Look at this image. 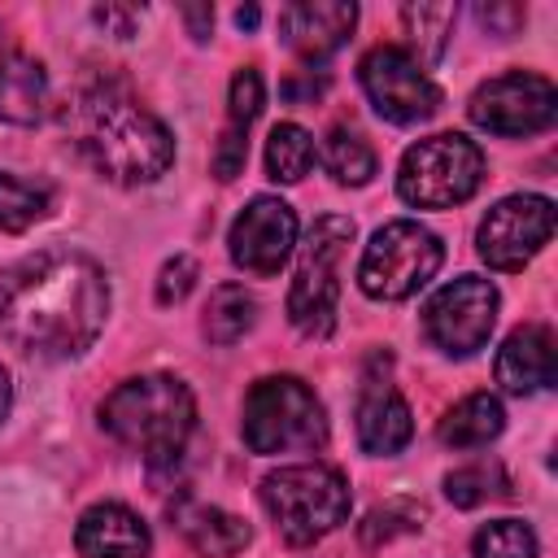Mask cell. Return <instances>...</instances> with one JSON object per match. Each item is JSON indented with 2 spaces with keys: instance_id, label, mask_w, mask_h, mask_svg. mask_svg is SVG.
Here are the masks:
<instances>
[{
  "instance_id": "e0dca14e",
  "label": "cell",
  "mask_w": 558,
  "mask_h": 558,
  "mask_svg": "<svg viewBox=\"0 0 558 558\" xmlns=\"http://www.w3.org/2000/svg\"><path fill=\"white\" fill-rule=\"evenodd\" d=\"M410 436H414V418L405 397L388 379H366L357 397V445L375 458H392L410 445Z\"/></svg>"
},
{
  "instance_id": "44dd1931",
  "label": "cell",
  "mask_w": 558,
  "mask_h": 558,
  "mask_svg": "<svg viewBox=\"0 0 558 558\" xmlns=\"http://www.w3.org/2000/svg\"><path fill=\"white\" fill-rule=\"evenodd\" d=\"M314 135L296 122H279L266 140V170L275 183H301L314 166Z\"/></svg>"
},
{
  "instance_id": "d6986e66",
  "label": "cell",
  "mask_w": 558,
  "mask_h": 558,
  "mask_svg": "<svg viewBox=\"0 0 558 558\" xmlns=\"http://www.w3.org/2000/svg\"><path fill=\"white\" fill-rule=\"evenodd\" d=\"M506 427V414H501V401L493 392H471L462 397L458 405L445 410L436 436L445 449H480L488 440H497Z\"/></svg>"
},
{
  "instance_id": "ffe728a7",
  "label": "cell",
  "mask_w": 558,
  "mask_h": 558,
  "mask_svg": "<svg viewBox=\"0 0 558 558\" xmlns=\"http://www.w3.org/2000/svg\"><path fill=\"white\" fill-rule=\"evenodd\" d=\"M174 519H179L183 536L192 541V549L205 558H231L248 545V523L218 506H179Z\"/></svg>"
},
{
  "instance_id": "277c9868",
  "label": "cell",
  "mask_w": 558,
  "mask_h": 558,
  "mask_svg": "<svg viewBox=\"0 0 558 558\" xmlns=\"http://www.w3.org/2000/svg\"><path fill=\"white\" fill-rule=\"evenodd\" d=\"M349 480L323 462L279 466L262 480V506L288 545H314L349 519Z\"/></svg>"
},
{
  "instance_id": "6da1fadb",
  "label": "cell",
  "mask_w": 558,
  "mask_h": 558,
  "mask_svg": "<svg viewBox=\"0 0 558 558\" xmlns=\"http://www.w3.org/2000/svg\"><path fill=\"white\" fill-rule=\"evenodd\" d=\"M109 318V279L87 253L44 248L0 270V336L31 357H78Z\"/></svg>"
},
{
  "instance_id": "4fadbf2b",
  "label": "cell",
  "mask_w": 558,
  "mask_h": 558,
  "mask_svg": "<svg viewBox=\"0 0 558 558\" xmlns=\"http://www.w3.org/2000/svg\"><path fill=\"white\" fill-rule=\"evenodd\" d=\"M296 244V214L279 196H253L227 231L231 262L248 275H279Z\"/></svg>"
},
{
  "instance_id": "ba28073f",
  "label": "cell",
  "mask_w": 558,
  "mask_h": 558,
  "mask_svg": "<svg viewBox=\"0 0 558 558\" xmlns=\"http://www.w3.org/2000/svg\"><path fill=\"white\" fill-rule=\"evenodd\" d=\"M440 262H445V248L436 231H427L414 218H397L371 235L357 266V283L375 301H405L440 270Z\"/></svg>"
},
{
  "instance_id": "3957f363",
  "label": "cell",
  "mask_w": 558,
  "mask_h": 558,
  "mask_svg": "<svg viewBox=\"0 0 558 558\" xmlns=\"http://www.w3.org/2000/svg\"><path fill=\"white\" fill-rule=\"evenodd\" d=\"M100 427L148 462H170L196 427V397L174 375H135L105 397Z\"/></svg>"
},
{
  "instance_id": "8fae6325",
  "label": "cell",
  "mask_w": 558,
  "mask_h": 558,
  "mask_svg": "<svg viewBox=\"0 0 558 558\" xmlns=\"http://www.w3.org/2000/svg\"><path fill=\"white\" fill-rule=\"evenodd\" d=\"M471 122L493 135H536L558 113V92L545 74L510 70L471 92Z\"/></svg>"
},
{
  "instance_id": "83f0119b",
  "label": "cell",
  "mask_w": 558,
  "mask_h": 558,
  "mask_svg": "<svg viewBox=\"0 0 558 558\" xmlns=\"http://www.w3.org/2000/svg\"><path fill=\"white\" fill-rule=\"evenodd\" d=\"M262 105H266V83H262L257 65H244V70H235V78H231V92H227V126H240V131H248V126H253V118L262 113Z\"/></svg>"
},
{
  "instance_id": "4dcf8cb0",
  "label": "cell",
  "mask_w": 558,
  "mask_h": 558,
  "mask_svg": "<svg viewBox=\"0 0 558 558\" xmlns=\"http://www.w3.org/2000/svg\"><path fill=\"white\" fill-rule=\"evenodd\" d=\"M244 157H248V131L240 126H222L218 144H214V174L222 183H231L240 170H244Z\"/></svg>"
},
{
  "instance_id": "5b68a950",
  "label": "cell",
  "mask_w": 558,
  "mask_h": 558,
  "mask_svg": "<svg viewBox=\"0 0 558 558\" xmlns=\"http://www.w3.org/2000/svg\"><path fill=\"white\" fill-rule=\"evenodd\" d=\"M240 432L253 453H314L327 445V414L310 384L270 375L248 388Z\"/></svg>"
},
{
  "instance_id": "4316f807",
  "label": "cell",
  "mask_w": 558,
  "mask_h": 558,
  "mask_svg": "<svg viewBox=\"0 0 558 558\" xmlns=\"http://www.w3.org/2000/svg\"><path fill=\"white\" fill-rule=\"evenodd\" d=\"M475 558H536V532L523 519H493L475 532Z\"/></svg>"
},
{
  "instance_id": "ac0fdd59",
  "label": "cell",
  "mask_w": 558,
  "mask_h": 558,
  "mask_svg": "<svg viewBox=\"0 0 558 558\" xmlns=\"http://www.w3.org/2000/svg\"><path fill=\"white\" fill-rule=\"evenodd\" d=\"M44 109H48V70L35 57L9 48L0 57V118L13 126H31L44 118Z\"/></svg>"
},
{
  "instance_id": "52a82bcc",
  "label": "cell",
  "mask_w": 558,
  "mask_h": 558,
  "mask_svg": "<svg viewBox=\"0 0 558 558\" xmlns=\"http://www.w3.org/2000/svg\"><path fill=\"white\" fill-rule=\"evenodd\" d=\"M353 240V222L340 214H323L314 218L301 257H296V275L288 288V318L301 336H327L336 327V301H340V257Z\"/></svg>"
},
{
  "instance_id": "f546056e",
  "label": "cell",
  "mask_w": 558,
  "mask_h": 558,
  "mask_svg": "<svg viewBox=\"0 0 558 558\" xmlns=\"http://www.w3.org/2000/svg\"><path fill=\"white\" fill-rule=\"evenodd\" d=\"M192 288H196V262H192L187 253L170 257V262L161 266V275H157V301H161V305H179V301H187Z\"/></svg>"
},
{
  "instance_id": "f1b7e54d",
  "label": "cell",
  "mask_w": 558,
  "mask_h": 558,
  "mask_svg": "<svg viewBox=\"0 0 558 558\" xmlns=\"http://www.w3.org/2000/svg\"><path fill=\"white\" fill-rule=\"evenodd\" d=\"M418 519H423V506H414V501H388V506H379V510L366 514L362 541H366V545L392 541V536H401V532H414Z\"/></svg>"
},
{
  "instance_id": "cb8c5ba5",
  "label": "cell",
  "mask_w": 558,
  "mask_h": 558,
  "mask_svg": "<svg viewBox=\"0 0 558 558\" xmlns=\"http://www.w3.org/2000/svg\"><path fill=\"white\" fill-rule=\"evenodd\" d=\"M52 205V192L44 183H31V179H17V174H4L0 170V231H26L35 227Z\"/></svg>"
},
{
  "instance_id": "9a60e30c",
  "label": "cell",
  "mask_w": 558,
  "mask_h": 558,
  "mask_svg": "<svg viewBox=\"0 0 558 558\" xmlns=\"http://www.w3.org/2000/svg\"><path fill=\"white\" fill-rule=\"evenodd\" d=\"M74 545H78L83 558H148L153 554V532L131 506L96 501L78 514Z\"/></svg>"
},
{
  "instance_id": "2e32d148",
  "label": "cell",
  "mask_w": 558,
  "mask_h": 558,
  "mask_svg": "<svg viewBox=\"0 0 558 558\" xmlns=\"http://www.w3.org/2000/svg\"><path fill=\"white\" fill-rule=\"evenodd\" d=\"M497 384L514 397H532L554 384V331L545 323H523L497 349Z\"/></svg>"
},
{
  "instance_id": "1f68e13d",
  "label": "cell",
  "mask_w": 558,
  "mask_h": 558,
  "mask_svg": "<svg viewBox=\"0 0 558 558\" xmlns=\"http://www.w3.org/2000/svg\"><path fill=\"white\" fill-rule=\"evenodd\" d=\"M96 22H100L109 35L131 39L135 26H140V9H126V4H100V9H96Z\"/></svg>"
},
{
  "instance_id": "e575fe53",
  "label": "cell",
  "mask_w": 558,
  "mask_h": 558,
  "mask_svg": "<svg viewBox=\"0 0 558 558\" xmlns=\"http://www.w3.org/2000/svg\"><path fill=\"white\" fill-rule=\"evenodd\" d=\"M9 405H13V384H9V371L0 366V418L9 414Z\"/></svg>"
},
{
  "instance_id": "7a4b0ae2",
  "label": "cell",
  "mask_w": 558,
  "mask_h": 558,
  "mask_svg": "<svg viewBox=\"0 0 558 558\" xmlns=\"http://www.w3.org/2000/svg\"><path fill=\"white\" fill-rule=\"evenodd\" d=\"M70 131L96 174L122 187L157 183L174 161V140L166 122L144 109L122 83L83 87L70 105Z\"/></svg>"
},
{
  "instance_id": "5bb4252c",
  "label": "cell",
  "mask_w": 558,
  "mask_h": 558,
  "mask_svg": "<svg viewBox=\"0 0 558 558\" xmlns=\"http://www.w3.org/2000/svg\"><path fill=\"white\" fill-rule=\"evenodd\" d=\"M353 22H357V4H344V0H296V4H288L279 13V35L296 57L323 61L349 39Z\"/></svg>"
},
{
  "instance_id": "d6a6232c",
  "label": "cell",
  "mask_w": 558,
  "mask_h": 558,
  "mask_svg": "<svg viewBox=\"0 0 558 558\" xmlns=\"http://www.w3.org/2000/svg\"><path fill=\"white\" fill-rule=\"evenodd\" d=\"M480 22H484L493 35H510V31L523 22V9H519V4H488V9H480Z\"/></svg>"
},
{
  "instance_id": "836d02e7",
  "label": "cell",
  "mask_w": 558,
  "mask_h": 558,
  "mask_svg": "<svg viewBox=\"0 0 558 558\" xmlns=\"http://www.w3.org/2000/svg\"><path fill=\"white\" fill-rule=\"evenodd\" d=\"M183 17H187V26H192V39H205L209 26H214V9H209V4H187Z\"/></svg>"
},
{
  "instance_id": "30bf717a",
  "label": "cell",
  "mask_w": 558,
  "mask_h": 558,
  "mask_svg": "<svg viewBox=\"0 0 558 558\" xmlns=\"http://www.w3.org/2000/svg\"><path fill=\"white\" fill-rule=\"evenodd\" d=\"M357 78H362V92L375 105V113L397 122V126L427 122L440 109V92L427 78V70L397 44L371 48L362 57V65H357Z\"/></svg>"
},
{
  "instance_id": "8d00e7d4",
  "label": "cell",
  "mask_w": 558,
  "mask_h": 558,
  "mask_svg": "<svg viewBox=\"0 0 558 558\" xmlns=\"http://www.w3.org/2000/svg\"><path fill=\"white\" fill-rule=\"evenodd\" d=\"M4 52H9V44H4V31H0V57H4Z\"/></svg>"
},
{
  "instance_id": "484cf974",
  "label": "cell",
  "mask_w": 558,
  "mask_h": 558,
  "mask_svg": "<svg viewBox=\"0 0 558 558\" xmlns=\"http://www.w3.org/2000/svg\"><path fill=\"white\" fill-rule=\"evenodd\" d=\"M510 493V480L501 471V462H471V466H458L445 475V497L453 506H484L493 497H506Z\"/></svg>"
},
{
  "instance_id": "9c48e42d",
  "label": "cell",
  "mask_w": 558,
  "mask_h": 558,
  "mask_svg": "<svg viewBox=\"0 0 558 558\" xmlns=\"http://www.w3.org/2000/svg\"><path fill=\"white\" fill-rule=\"evenodd\" d=\"M497 288L480 275H458L453 283L436 288L432 301L423 305V331L427 340L449 353V357H471L475 349L488 344L493 323H497Z\"/></svg>"
},
{
  "instance_id": "8992f818",
  "label": "cell",
  "mask_w": 558,
  "mask_h": 558,
  "mask_svg": "<svg viewBox=\"0 0 558 558\" xmlns=\"http://www.w3.org/2000/svg\"><path fill=\"white\" fill-rule=\"evenodd\" d=\"M484 179V153L466 135H427L405 148L397 166V196L414 209H449L475 196Z\"/></svg>"
},
{
  "instance_id": "603a6c76",
  "label": "cell",
  "mask_w": 558,
  "mask_h": 558,
  "mask_svg": "<svg viewBox=\"0 0 558 558\" xmlns=\"http://www.w3.org/2000/svg\"><path fill=\"white\" fill-rule=\"evenodd\" d=\"M323 166H327V174H331L340 187H362V183H371V174H375V148H371L357 131L336 126V131L327 135Z\"/></svg>"
},
{
  "instance_id": "d590c367",
  "label": "cell",
  "mask_w": 558,
  "mask_h": 558,
  "mask_svg": "<svg viewBox=\"0 0 558 558\" xmlns=\"http://www.w3.org/2000/svg\"><path fill=\"white\" fill-rule=\"evenodd\" d=\"M235 22H240L244 31H248V26H257V9H253V4H248V9H240V13H235Z\"/></svg>"
},
{
  "instance_id": "7402d4cb",
  "label": "cell",
  "mask_w": 558,
  "mask_h": 558,
  "mask_svg": "<svg viewBox=\"0 0 558 558\" xmlns=\"http://www.w3.org/2000/svg\"><path fill=\"white\" fill-rule=\"evenodd\" d=\"M253 314H257V305H253V296L240 283H218L209 292V305H205V323L201 327H205V336L214 344H235L253 327Z\"/></svg>"
},
{
  "instance_id": "d4e9b609",
  "label": "cell",
  "mask_w": 558,
  "mask_h": 558,
  "mask_svg": "<svg viewBox=\"0 0 558 558\" xmlns=\"http://www.w3.org/2000/svg\"><path fill=\"white\" fill-rule=\"evenodd\" d=\"M401 22H405L410 48H414L410 57L423 65V61H436L445 52V39L453 26V4H405Z\"/></svg>"
},
{
  "instance_id": "7c38bea8",
  "label": "cell",
  "mask_w": 558,
  "mask_h": 558,
  "mask_svg": "<svg viewBox=\"0 0 558 558\" xmlns=\"http://www.w3.org/2000/svg\"><path fill=\"white\" fill-rule=\"evenodd\" d=\"M554 235V201L523 192V196H506L497 201L480 231H475V248L493 270H523Z\"/></svg>"
}]
</instances>
